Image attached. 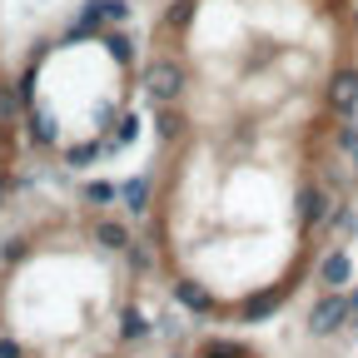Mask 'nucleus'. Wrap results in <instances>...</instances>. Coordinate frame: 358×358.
<instances>
[{
	"label": "nucleus",
	"instance_id": "obj_1",
	"mask_svg": "<svg viewBox=\"0 0 358 358\" xmlns=\"http://www.w3.org/2000/svg\"><path fill=\"white\" fill-rule=\"evenodd\" d=\"M15 129H20V100L10 80L0 75V179L10 174V155H15Z\"/></svg>",
	"mask_w": 358,
	"mask_h": 358
},
{
	"label": "nucleus",
	"instance_id": "obj_2",
	"mask_svg": "<svg viewBox=\"0 0 358 358\" xmlns=\"http://www.w3.org/2000/svg\"><path fill=\"white\" fill-rule=\"evenodd\" d=\"M343 313H353V303L334 294V299H324L319 308H313V313H308V329H313V334H334V329H338V319H343Z\"/></svg>",
	"mask_w": 358,
	"mask_h": 358
},
{
	"label": "nucleus",
	"instance_id": "obj_3",
	"mask_svg": "<svg viewBox=\"0 0 358 358\" xmlns=\"http://www.w3.org/2000/svg\"><path fill=\"white\" fill-rule=\"evenodd\" d=\"M95 239H100L105 249H129V229H124V224H110V219L95 224Z\"/></svg>",
	"mask_w": 358,
	"mask_h": 358
},
{
	"label": "nucleus",
	"instance_id": "obj_4",
	"mask_svg": "<svg viewBox=\"0 0 358 358\" xmlns=\"http://www.w3.org/2000/svg\"><path fill=\"white\" fill-rule=\"evenodd\" d=\"M324 284H329V289L348 284V254H329V259H324Z\"/></svg>",
	"mask_w": 358,
	"mask_h": 358
},
{
	"label": "nucleus",
	"instance_id": "obj_5",
	"mask_svg": "<svg viewBox=\"0 0 358 358\" xmlns=\"http://www.w3.org/2000/svg\"><path fill=\"white\" fill-rule=\"evenodd\" d=\"M179 303H189V308H209V294L194 289V284H179Z\"/></svg>",
	"mask_w": 358,
	"mask_h": 358
},
{
	"label": "nucleus",
	"instance_id": "obj_6",
	"mask_svg": "<svg viewBox=\"0 0 358 358\" xmlns=\"http://www.w3.org/2000/svg\"><path fill=\"white\" fill-rule=\"evenodd\" d=\"M145 334V319L140 313H124V338H140Z\"/></svg>",
	"mask_w": 358,
	"mask_h": 358
},
{
	"label": "nucleus",
	"instance_id": "obj_7",
	"mask_svg": "<svg viewBox=\"0 0 358 358\" xmlns=\"http://www.w3.org/2000/svg\"><path fill=\"white\" fill-rule=\"evenodd\" d=\"M0 358H20V348H15V343H6V338H0Z\"/></svg>",
	"mask_w": 358,
	"mask_h": 358
},
{
	"label": "nucleus",
	"instance_id": "obj_8",
	"mask_svg": "<svg viewBox=\"0 0 358 358\" xmlns=\"http://www.w3.org/2000/svg\"><path fill=\"white\" fill-rule=\"evenodd\" d=\"M348 303H353V313H358V294H353V299H348Z\"/></svg>",
	"mask_w": 358,
	"mask_h": 358
}]
</instances>
